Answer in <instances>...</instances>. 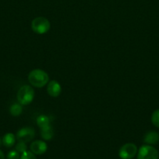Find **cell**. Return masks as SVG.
<instances>
[{
    "label": "cell",
    "instance_id": "obj_1",
    "mask_svg": "<svg viewBox=\"0 0 159 159\" xmlns=\"http://www.w3.org/2000/svg\"><path fill=\"white\" fill-rule=\"evenodd\" d=\"M28 81L33 86L41 88L48 84L49 76L43 70L34 69L28 75Z\"/></svg>",
    "mask_w": 159,
    "mask_h": 159
},
{
    "label": "cell",
    "instance_id": "obj_2",
    "mask_svg": "<svg viewBox=\"0 0 159 159\" xmlns=\"http://www.w3.org/2000/svg\"><path fill=\"white\" fill-rule=\"evenodd\" d=\"M17 100L21 105L26 106L31 103L34 97V90L30 85H23L17 92Z\"/></svg>",
    "mask_w": 159,
    "mask_h": 159
},
{
    "label": "cell",
    "instance_id": "obj_3",
    "mask_svg": "<svg viewBox=\"0 0 159 159\" xmlns=\"http://www.w3.org/2000/svg\"><path fill=\"white\" fill-rule=\"evenodd\" d=\"M31 28L36 34H44L50 30V22L45 17H36L31 22Z\"/></svg>",
    "mask_w": 159,
    "mask_h": 159
},
{
    "label": "cell",
    "instance_id": "obj_4",
    "mask_svg": "<svg viewBox=\"0 0 159 159\" xmlns=\"http://www.w3.org/2000/svg\"><path fill=\"white\" fill-rule=\"evenodd\" d=\"M137 159H158V152L151 145H143L140 148Z\"/></svg>",
    "mask_w": 159,
    "mask_h": 159
},
{
    "label": "cell",
    "instance_id": "obj_5",
    "mask_svg": "<svg viewBox=\"0 0 159 159\" xmlns=\"http://www.w3.org/2000/svg\"><path fill=\"white\" fill-rule=\"evenodd\" d=\"M137 153V147L132 143H127L121 147L118 152L121 159H132Z\"/></svg>",
    "mask_w": 159,
    "mask_h": 159
},
{
    "label": "cell",
    "instance_id": "obj_6",
    "mask_svg": "<svg viewBox=\"0 0 159 159\" xmlns=\"http://www.w3.org/2000/svg\"><path fill=\"white\" fill-rule=\"evenodd\" d=\"M34 135L35 131L33 127H23L18 130L17 133V138L18 141L27 143L34 139Z\"/></svg>",
    "mask_w": 159,
    "mask_h": 159
},
{
    "label": "cell",
    "instance_id": "obj_7",
    "mask_svg": "<svg viewBox=\"0 0 159 159\" xmlns=\"http://www.w3.org/2000/svg\"><path fill=\"white\" fill-rule=\"evenodd\" d=\"M31 151L34 154V155H43L47 152L48 149V145L45 142L42 141H33L30 146Z\"/></svg>",
    "mask_w": 159,
    "mask_h": 159
},
{
    "label": "cell",
    "instance_id": "obj_8",
    "mask_svg": "<svg viewBox=\"0 0 159 159\" xmlns=\"http://www.w3.org/2000/svg\"><path fill=\"white\" fill-rule=\"evenodd\" d=\"M47 91L48 95L51 97H58L62 92L61 85L57 81L51 80L48 82L47 86Z\"/></svg>",
    "mask_w": 159,
    "mask_h": 159
},
{
    "label": "cell",
    "instance_id": "obj_9",
    "mask_svg": "<svg viewBox=\"0 0 159 159\" xmlns=\"http://www.w3.org/2000/svg\"><path fill=\"white\" fill-rule=\"evenodd\" d=\"M143 141L147 144H156L159 141V134L155 131H149L145 134Z\"/></svg>",
    "mask_w": 159,
    "mask_h": 159
},
{
    "label": "cell",
    "instance_id": "obj_10",
    "mask_svg": "<svg viewBox=\"0 0 159 159\" xmlns=\"http://www.w3.org/2000/svg\"><path fill=\"white\" fill-rule=\"evenodd\" d=\"M2 141V144L5 147L11 148L14 145V144H15L16 137L13 134L8 133L3 136Z\"/></svg>",
    "mask_w": 159,
    "mask_h": 159
},
{
    "label": "cell",
    "instance_id": "obj_11",
    "mask_svg": "<svg viewBox=\"0 0 159 159\" xmlns=\"http://www.w3.org/2000/svg\"><path fill=\"white\" fill-rule=\"evenodd\" d=\"M53 134H54V132H53V129L51 125L41 128V137L44 140L49 141L53 138Z\"/></svg>",
    "mask_w": 159,
    "mask_h": 159
},
{
    "label": "cell",
    "instance_id": "obj_12",
    "mask_svg": "<svg viewBox=\"0 0 159 159\" xmlns=\"http://www.w3.org/2000/svg\"><path fill=\"white\" fill-rule=\"evenodd\" d=\"M23 109L20 103H13L9 108V113L12 116H18L22 113Z\"/></svg>",
    "mask_w": 159,
    "mask_h": 159
},
{
    "label": "cell",
    "instance_id": "obj_13",
    "mask_svg": "<svg viewBox=\"0 0 159 159\" xmlns=\"http://www.w3.org/2000/svg\"><path fill=\"white\" fill-rule=\"evenodd\" d=\"M37 124L40 128L47 127V126L50 125L49 117L45 115H41L37 118Z\"/></svg>",
    "mask_w": 159,
    "mask_h": 159
},
{
    "label": "cell",
    "instance_id": "obj_14",
    "mask_svg": "<svg viewBox=\"0 0 159 159\" xmlns=\"http://www.w3.org/2000/svg\"><path fill=\"white\" fill-rule=\"evenodd\" d=\"M151 122H152L153 125L159 127V109L153 112L152 115H151Z\"/></svg>",
    "mask_w": 159,
    "mask_h": 159
},
{
    "label": "cell",
    "instance_id": "obj_15",
    "mask_svg": "<svg viewBox=\"0 0 159 159\" xmlns=\"http://www.w3.org/2000/svg\"><path fill=\"white\" fill-rule=\"evenodd\" d=\"M26 148H27V147H26V143L23 142V141H19L17 144L16 145V150H17L19 153H23V152H26Z\"/></svg>",
    "mask_w": 159,
    "mask_h": 159
},
{
    "label": "cell",
    "instance_id": "obj_16",
    "mask_svg": "<svg viewBox=\"0 0 159 159\" xmlns=\"http://www.w3.org/2000/svg\"><path fill=\"white\" fill-rule=\"evenodd\" d=\"M20 159H37L35 157V155L32 152H28L26 151L25 152L22 153L21 157Z\"/></svg>",
    "mask_w": 159,
    "mask_h": 159
},
{
    "label": "cell",
    "instance_id": "obj_17",
    "mask_svg": "<svg viewBox=\"0 0 159 159\" xmlns=\"http://www.w3.org/2000/svg\"><path fill=\"white\" fill-rule=\"evenodd\" d=\"M7 159H20V155H19V152L17 150H12L8 153Z\"/></svg>",
    "mask_w": 159,
    "mask_h": 159
},
{
    "label": "cell",
    "instance_id": "obj_18",
    "mask_svg": "<svg viewBox=\"0 0 159 159\" xmlns=\"http://www.w3.org/2000/svg\"><path fill=\"white\" fill-rule=\"evenodd\" d=\"M0 159H5V155L3 152L0 150Z\"/></svg>",
    "mask_w": 159,
    "mask_h": 159
},
{
    "label": "cell",
    "instance_id": "obj_19",
    "mask_svg": "<svg viewBox=\"0 0 159 159\" xmlns=\"http://www.w3.org/2000/svg\"><path fill=\"white\" fill-rule=\"evenodd\" d=\"M2 140H1V138H0V146H1V144H2Z\"/></svg>",
    "mask_w": 159,
    "mask_h": 159
}]
</instances>
